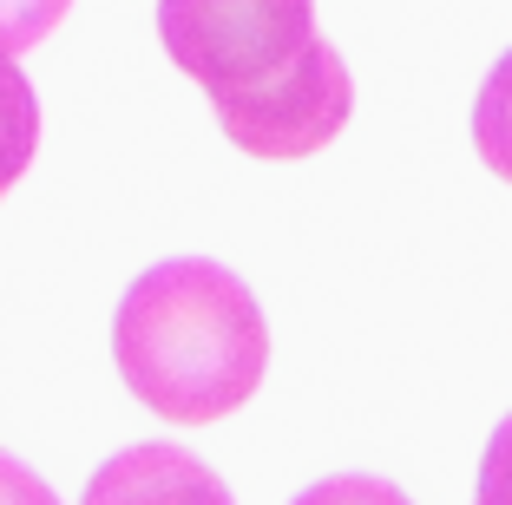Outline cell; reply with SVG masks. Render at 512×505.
<instances>
[{"instance_id":"ba28073f","label":"cell","mask_w":512,"mask_h":505,"mask_svg":"<svg viewBox=\"0 0 512 505\" xmlns=\"http://www.w3.org/2000/svg\"><path fill=\"white\" fill-rule=\"evenodd\" d=\"M473 505H512V414L493 427V440H486V453H480Z\"/></svg>"},{"instance_id":"6da1fadb","label":"cell","mask_w":512,"mask_h":505,"mask_svg":"<svg viewBox=\"0 0 512 505\" xmlns=\"http://www.w3.org/2000/svg\"><path fill=\"white\" fill-rule=\"evenodd\" d=\"M158 40L250 158H309L355 112V79L322 40L316 0H158Z\"/></svg>"},{"instance_id":"52a82bcc","label":"cell","mask_w":512,"mask_h":505,"mask_svg":"<svg viewBox=\"0 0 512 505\" xmlns=\"http://www.w3.org/2000/svg\"><path fill=\"white\" fill-rule=\"evenodd\" d=\"M289 505H414V499H407L401 486H388V479H375V473H335V479L309 486Z\"/></svg>"},{"instance_id":"8992f818","label":"cell","mask_w":512,"mask_h":505,"mask_svg":"<svg viewBox=\"0 0 512 505\" xmlns=\"http://www.w3.org/2000/svg\"><path fill=\"white\" fill-rule=\"evenodd\" d=\"M66 14H73V0H0V53L14 60V53L40 46Z\"/></svg>"},{"instance_id":"5b68a950","label":"cell","mask_w":512,"mask_h":505,"mask_svg":"<svg viewBox=\"0 0 512 505\" xmlns=\"http://www.w3.org/2000/svg\"><path fill=\"white\" fill-rule=\"evenodd\" d=\"M473 151L493 178L512 184V53H499V66L473 99Z\"/></svg>"},{"instance_id":"277c9868","label":"cell","mask_w":512,"mask_h":505,"mask_svg":"<svg viewBox=\"0 0 512 505\" xmlns=\"http://www.w3.org/2000/svg\"><path fill=\"white\" fill-rule=\"evenodd\" d=\"M33 151H40V99H33L27 73L0 53V197L20 184Z\"/></svg>"},{"instance_id":"9c48e42d","label":"cell","mask_w":512,"mask_h":505,"mask_svg":"<svg viewBox=\"0 0 512 505\" xmlns=\"http://www.w3.org/2000/svg\"><path fill=\"white\" fill-rule=\"evenodd\" d=\"M0 505H60V499H53V486H46L27 460L0 453Z\"/></svg>"},{"instance_id":"7a4b0ae2","label":"cell","mask_w":512,"mask_h":505,"mask_svg":"<svg viewBox=\"0 0 512 505\" xmlns=\"http://www.w3.org/2000/svg\"><path fill=\"white\" fill-rule=\"evenodd\" d=\"M112 361L158 420L211 427L263 387L270 328L243 276L211 256H171L119 296Z\"/></svg>"},{"instance_id":"3957f363","label":"cell","mask_w":512,"mask_h":505,"mask_svg":"<svg viewBox=\"0 0 512 505\" xmlns=\"http://www.w3.org/2000/svg\"><path fill=\"white\" fill-rule=\"evenodd\" d=\"M79 505H237V499H230L224 479L197 453H184L171 440H145V446L112 453L86 479V499Z\"/></svg>"}]
</instances>
